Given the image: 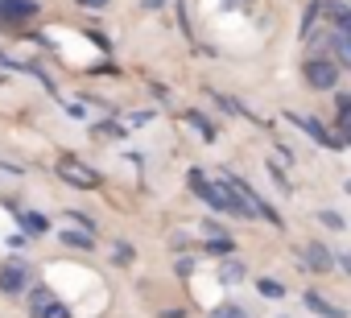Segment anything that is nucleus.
I'll return each mask as SVG.
<instances>
[{
    "mask_svg": "<svg viewBox=\"0 0 351 318\" xmlns=\"http://www.w3.org/2000/svg\"><path fill=\"white\" fill-rule=\"evenodd\" d=\"M186 182H191V191H195L211 211H223V215H236V219H256V215H252V207H248V203L236 195V186H228L223 178H219V182H211L203 170H191V174H186Z\"/></svg>",
    "mask_w": 351,
    "mask_h": 318,
    "instance_id": "nucleus-1",
    "label": "nucleus"
},
{
    "mask_svg": "<svg viewBox=\"0 0 351 318\" xmlns=\"http://www.w3.org/2000/svg\"><path fill=\"white\" fill-rule=\"evenodd\" d=\"M38 13H42L38 0H0V29L17 34V29H25L29 21H38Z\"/></svg>",
    "mask_w": 351,
    "mask_h": 318,
    "instance_id": "nucleus-2",
    "label": "nucleus"
},
{
    "mask_svg": "<svg viewBox=\"0 0 351 318\" xmlns=\"http://www.w3.org/2000/svg\"><path fill=\"white\" fill-rule=\"evenodd\" d=\"M223 182H228V186H236V195L252 207V215H256V219H269L273 228H281V215L273 211V203H269V199H261V195H256V191L240 178V174H232V170H228V174H223Z\"/></svg>",
    "mask_w": 351,
    "mask_h": 318,
    "instance_id": "nucleus-3",
    "label": "nucleus"
},
{
    "mask_svg": "<svg viewBox=\"0 0 351 318\" xmlns=\"http://www.w3.org/2000/svg\"><path fill=\"white\" fill-rule=\"evenodd\" d=\"M58 178H62V182H71L75 191H99V174H95L91 166H83L79 157H71V153L58 162Z\"/></svg>",
    "mask_w": 351,
    "mask_h": 318,
    "instance_id": "nucleus-4",
    "label": "nucleus"
},
{
    "mask_svg": "<svg viewBox=\"0 0 351 318\" xmlns=\"http://www.w3.org/2000/svg\"><path fill=\"white\" fill-rule=\"evenodd\" d=\"M302 75H306V83H310L314 91H330V87L339 83V66H335L330 58H306Z\"/></svg>",
    "mask_w": 351,
    "mask_h": 318,
    "instance_id": "nucleus-5",
    "label": "nucleus"
},
{
    "mask_svg": "<svg viewBox=\"0 0 351 318\" xmlns=\"http://www.w3.org/2000/svg\"><path fill=\"white\" fill-rule=\"evenodd\" d=\"M285 120H289V124H298L302 132H310V140H314V145H322V149H343V136H339V132H330V128H322L314 116H298V112H285Z\"/></svg>",
    "mask_w": 351,
    "mask_h": 318,
    "instance_id": "nucleus-6",
    "label": "nucleus"
},
{
    "mask_svg": "<svg viewBox=\"0 0 351 318\" xmlns=\"http://www.w3.org/2000/svg\"><path fill=\"white\" fill-rule=\"evenodd\" d=\"M25 285H29V265L25 260L0 265V293H21Z\"/></svg>",
    "mask_w": 351,
    "mask_h": 318,
    "instance_id": "nucleus-7",
    "label": "nucleus"
},
{
    "mask_svg": "<svg viewBox=\"0 0 351 318\" xmlns=\"http://www.w3.org/2000/svg\"><path fill=\"white\" fill-rule=\"evenodd\" d=\"M302 260H306V269H310V273H330V265H335V256H330L318 240H310V244L302 248Z\"/></svg>",
    "mask_w": 351,
    "mask_h": 318,
    "instance_id": "nucleus-8",
    "label": "nucleus"
},
{
    "mask_svg": "<svg viewBox=\"0 0 351 318\" xmlns=\"http://www.w3.org/2000/svg\"><path fill=\"white\" fill-rule=\"evenodd\" d=\"M9 211L21 219L25 236H46V228H50V223H46V215H42V211H25V207H13V203H9Z\"/></svg>",
    "mask_w": 351,
    "mask_h": 318,
    "instance_id": "nucleus-9",
    "label": "nucleus"
},
{
    "mask_svg": "<svg viewBox=\"0 0 351 318\" xmlns=\"http://www.w3.org/2000/svg\"><path fill=\"white\" fill-rule=\"evenodd\" d=\"M58 240H62L66 248H79V252H91V248H95V232H87V228H62Z\"/></svg>",
    "mask_w": 351,
    "mask_h": 318,
    "instance_id": "nucleus-10",
    "label": "nucleus"
},
{
    "mask_svg": "<svg viewBox=\"0 0 351 318\" xmlns=\"http://www.w3.org/2000/svg\"><path fill=\"white\" fill-rule=\"evenodd\" d=\"M302 302H306V306H310V310H314L318 318H347V310H343V306H330V302H326L322 293H314V289H310V293H306Z\"/></svg>",
    "mask_w": 351,
    "mask_h": 318,
    "instance_id": "nucleus-11",
    "label": "nucleus"
},
{
    "mask_svg": "<svg viewBox=\"0 0 351 318\" xmlns=\"http://www.w3.org/2000/svg\"><path fill=\"white\" fill-rule=\"evenodd\" d=\"M318 17H322V0H310V5L302 9V25H298V38L306 42L310 34H314V25H318Z\"/></svg>",
    "mask_w": 351,
    "mask_h": 318,
    "instance_id": "nucleus-12",
    "label": "nucleus"
},
{
    "mask_svg": "<svg viewBox=\"0 0 351 318\" xmlns=\"http://www.w3.org/2000/svg\"><path fill=\"white\" fill-rule=\"evenodd\" d=\"M182 120H186V124H191V128H195L203 140H215V136H219V132H215V124H211L203 112H195V108H191V112H182Z\"/></svg>",
    "mask_w": 351,
    "mask_h": 318,
    "instance_id": "nucleus-13",
    "label": "nucleus"
},
{
    "mask_svg": "<svg viewBox=\"0 0 351 318\" xmlns=\"http://www.w3.org/2000/svg\"><path fill=\"white\" fill-rule=\"evenodd\" d=\"M244 273H248V269H244L236 256H228V260L219 265V281H223V285H240V281H244Z\"/></svg>",
    "mask_w": 351,
    "mask_h": 318,
    "instance_id": "nucleus-14",
    "label": "nucleus"
},
{
    "mask_svg": "<svg viewBox=\"0 0 351 318\" xmlns=\"http://www.w3.org/2000/svg\"><path fill=\"white\" fill-rule=\"evenodd\" d=\"M54 302V293L46 289V285H38V289H29V318H42V310Z\"/></svg>",
    "mask_w": 351,
    "mask_h": 318,
    "instance_id": "nucleus-15",
    "label": "nucleus"
},
{
    "mask_svg": "<svg viewBox=\"0 0 351 318\" xmlns=\"http://www.w3.org/2000/svg\"><path fill=\"white\" fill-rule=\"evenodd\" d=\"M207 252H215V256H232V252H236V240H232L228 232H215V236L207 240Z\"/></svg>",
    "mask_w": 351,
    "mask_h": 318,
    "instance_id": "nucleus-16",
    "label": "nucleus"
},
{
    "mask_svg": "<svg viewBox=\"0 0 351 318\" xmlns=\"http://www.w3.org/2000/svg\"><path fill=\"white\" fill-rule=\"evenodd\" d=\"M330 46H335V54H339V62H347V66H351V34H343V29H335V34H330Z\"/></svg>",
    "mask_w": 351,
    "mask_h": 318,
    "instance_id": "nucleus-17",
    "label": "nucleus"
},
{
    "mask_svg": "<svg viewBox=\"0 0 351 318\" xmlns=\"http://www.w3.org/2000/svg\"><path fill=\"white\" fill-rule=\"evenodd\" d=\"M256 289H261V297H281V293H285V285H281V281H273V277H261V281H256Z\"/></svg>",
    "mask_w": 351,
    "mask_h": 318,
    "instance_id": "nucleus-18",
    "label": "nucleus"
},
{
    "mask_svg": "<svg viewBox=\"0 0 351 318\" xmlns=\"http://www.w3.org/2000/svg\"><path fill=\"white\" fill-rule=\"evenodd\" d=\"M178 25H182V34L195 42V29H191V9H186V0H178Z\"/></svg>",
    "mask_w": 351,
    "mask_h": 318,
    "instance_id": "nucleus-19",
    "label": "nucleus"
},
{
    "mask_svg": "<svg viewBox=\"0 0 351 318\" xmlns=\"http://www.w3.org/2000/svg\"><path fill=\"white\" fill-rule=\"evenodd\" d=\"M42 318H71V306H62V302L54 297V302H50V306L42 310Z\"/></svg>",
    "mask_w": 351,
    "mask_h": 318,
    "instance_id": "nucleus-20",
    "label": "nucleus"
},
{
    "mask_svg": "<svg viewBox=\"0 0 351 318\" xmlns=\"http://www.w3.org/2000/svg\"><path fill=\"white\" fill-rule=\"evenodd\" d=\"M91 132H95V136H116V140H120V136H124V124H95Z\"/></svg>",
    "mask_w": 351,
    "mask_h": 318,
    "instance_id": "nucleus-21",
    "label": "nucleus"
},
{
    "mask_svg": "<svg viewBox=\"0 0 351 318\" xmlns=\"http://www.w3.org/2000/svg\"><path fill=\"white\" fill-rule=\"evenodd\" d=\"M318 223H326L330 232H339V228H343V215H335V211H318Z\"/></svg>",
    "mask_w": 351,
    "mask_h": 318,
    "instance_id": "nucleus-22",
    "label": "nucleus"
},
{
    "mask_svg": "<svg viewBox=\"0 0 351 318\" xmlns=\"http://www.w3.org/2000/svg\"><path fill=\"white\" fill-rule=\"evenodd\" d=\"M211 318H248V314H244L240 306H219V310H215Z\"/></svg>",
    "mask_w": 351,
    "mask_h": 318,
    "instance_id": "nucleus-23",
    "label": "nucleus"
},
{
    "mask_svg": "<svg viewBox=\"0 0 351 318\" xmlns=\"http://www.w3.org/2000/svg\"><path fill=\"white\" fill-rule=\"evenodd\" d=\"M66 219H71L75 228H87V232H95V223H91L87 215H79V211H66Z\"/></svg>",
    "mask_w": 351,
    "mask_h": 318,
    "instance_id": "nucleus-24",
    "label": "nucleus"
},
{
    "mask_svg": "<svg viewBox=\"0 0 351 318\" xmlns=\"http://www.w3.org/2000/svg\"><path fill=\"white\" fill-rule=\"evenodd\" d=\"M75 5H79V9H91V13H99V9H108V5H112V0H75Z\"/></svg>",
    "mask_w": 351,
    "mask_h": 318,
    "instance_id": "nucleus-25",
    "label": "nucleus"
},
{
    "mask_svg": "<svg viewBox=\"0 0 351 318\" xmlns=\"http://www.w3.org/2000/svg\"><path fill=\"white\" fill-rule=\"evenodd\" d=\"M116 260L128 265V260H132V248H128V244H116Z\"/></svg>",
    "mask_w": 351,
    "mask_h": 318,
    "instance_id": "nucleus-26",
    "label": "nucleus"
},
{
    "mask_svg": "<svg viewBox=\"0 0 351 318\" xmlns=\"http://www.w3.org/2000/svg\"><path fill=\"white\" fill-rule=\"evenodd\" d=\"M141 9H145V13H161V9H165V0H141Z\"/></svg>",
    "mask_w": 351,
    "mask_h": 318,
    "instance_id": "nucleus-27",
    "label": "nucleus"
},
{
    "mask_svg": "<svg viewBox=\"0 0 351 318\" xmlns=\"http://www.w3.org/2000/svg\"><path fill=\"white\" fill-rule=\"evenodd\" d=\"M339 265L347 269V277H351V256H339Z\"/></svg>",
    "mask_w": 351,
    "mask_h": 318,
    "instance_id": "nucleus-28",
    "label": "nucleus"
},
{
    "mask_svg": "<svg viewBox=\"0 0 351 318\" xmlns=\"http://www.w3.org/2000/svg\"><path fill=\"white\" fill-rule=\"evenodd\" d=\"M347 195H351V178H347Z\"/></svg>",
    "mask_w": 351,
    "mask_h": 318,
    "instance_id": "nucleus-29",
    "label": "nucleus"
}]
</instances>
